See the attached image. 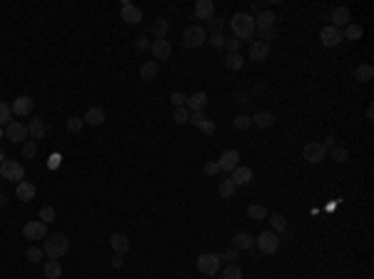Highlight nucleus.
I'll return each instance as SVG.
<instances>
[{"label":"nucleus","mask_w":374,"mask_h":279,"mask_svg":"<svg viewBox=\"0 0 374 279\" xmlns=\"http://www.w3.org/2000/svg\"><path fill=\"white\" fill-rule=\"evenodd\" d=\"M247 214H249V219H267V209L262 207V204H249L247 207Z\"/></svg>","instance_id":"obj_37"},{"label":"nucleus","mask_w":374,"mask_h":279,"mask_svg":"<svg viewBox=\"0 0 374 279\" xmlns=\"http://www.w3.org/2000/svg\"><path fill=\"white\" fill-rule=\"evenodd\" d=\"M302 157L307 159V162H312V164H317V162H322V159L327 157V150H325L322 142H309V145H304Z\"/></svg>","instance_id":"obj_8"},{"label":"nucleus","mask_w":374,"mask_h":279,"mask_svg":"<svg viewBox=\"0 0 374 279\" xmlns=\"http://www.w3.org/2000/svg\"><path fill=\"white\" fill-rule=\"evenodd\" d=\"M197 269H200L202 274H207V277H215V274L220 272V257L212 254V252L200 254V257H197Z\"/></svg>","instance_id":"obj_7"},{"label":"nucleus","mask_w":374,"mask_h":279,"mask_svg":"<svg viewBox=\"0 0 374 279\" xmlns=\"http://www.w3.org/2000/svg\"><path fill=\"white\" fill-rule=\"evenodd\" d=\"M113 267H123V254H115L113 257Z\"/></svg>","instance_id":"obj_57"},{"label":"nucleus","mask_w":374,"mask_h":279,"mask_svg":"<svg viewBox=\"0 0 374 279\" xmlns=\"http://www.w3.org/2000/svg\"><path fill=\"white\" fill-rule=\"evenodd\" d=\"M35 155H38V145H35L33 140L23 142V157H25V159H35Z\"/></svg>","instance_id":"obj_42"},{"label":"nucleus","mask_w":374,"mask_h":279,"mask_svg":"<svg viewBox=\"0 0 374 279\" xmlns=\"http://www.w3.org/2000/svg\"><path fill=\"white\" fill-rule=\"evenodd\" d=\"M0 162H5V152H3V147H0Z\"/></svg>","instance_id":"obj_60"},{"label":"nucleus","mask_w":374,"mask_h":279,"mask_svg":"<svg viewBox=\"0 0 374 279\" xmlns=\"http://www.w3.org/2000/svg\"><path fill=\"white\" fill-rule=\"evenodd\" d=\"M23 237L25 239H45L47 237V225L40 219H33L23 227Z\"/></svg>","instance_id":"obj_9"},{"label":"nucleus","mask_w":374,"mask_h":279,"mask_svg":"<svg viewBox=\"0 0 374 279\" xmlns=\"http://www.w3.org/2000/svg\"><path fill=\"white\" fill-rule=\"evenodd\" d=\"M157 75H160V65L155 60H147V63L140 65V78L142 80H155Z\"/></svg>","instance_id":"obj_24"},{"label":"nucleus","mask_w":374,"mask_h":279,"mask_svg":"<svg viewBox=\"0 0 374 279\" xmlns=\"http://www.w3.org/2000/svg\"><path fill=\"white\" fill-rule=\"evenodd\" d=\"M235 190H237V185H235L232 180H222V182H220V197L222 199H230L235 195Z\"/></svg>","instance_id":"obj_35"},{"label":"nucleus","mask_w":374,"mask_h":279,"mask_svg":"<svg viewBox=\"0 0 374 279\" xmlns=\"http://www.w3.org/2000/svg\"><path fill=\"white\" fill-rule=\"evenodd\" d=\"M275 33H277V30H270V33H259V42H267V40H272V38H275Z\"/></svg>","instance_id":"obj_55"},{"label":"nucleus","mask_w":374,"mask_h":279,"mask_svg":"<svg viewBox=\"0 0 374 279\" xmlns=\"http://www.w3.org/2000/svg\"><path fill=\"white\" fill-rule=\"evenodd\" d=\"M209 42H212L215 47H225V38H222V35H209Z\"/></svg>","instance_id":"obj_52"},{"label":"nucleus","mask_w":374,"mask_h":279,"mask_svg":"<svg viewBox=\"0 0 374 279\" xmlns=\"http://www.w3.org/2000/svg\"><path fill=\"white\" fill-rule=\"evenodd\" d=\"M237 164H240V152H237V150H225V152L220 155V159H217L220 172H232Z\"/></svg>","instance_id":"obj_11"},{"label":"nucleus","mask_w":374,"mask_h":279,"mask_svg":"<svg viewBox=\"0 0 374 279\" xmlns=\"http://www.w3.org/2000/svg\"><path fill=\"white\" fill-rule=\"evenodd\" d=\"M270 225H272V230H270V232H275V235H282V232L287 230V219H285L280 212L270 217Z\"/></svg>","instance_id":"obj_33"},{"label":"nucleus","mask_w":374,"mask_h":279,"mask_svg":"<svg viewBox=\"0 0 374 279\" xmlns=\"http://www.w3.org/2000/svg\"><path fill=\"white\" fill-rule=\"evenodd\" d=\"M33 97H28V95H20V97H15L13 100V105H10V113L13 115H18V118H23V115H30L33 113Z\"/></svg>","instance_id":"obj_12"},{"label":"nucleus","mask_w":374,"mask_h":279,"mask_svg":"<svg viewBox=\"0 0 374 279\" xmlns=\"http://www.w3.org/2000/svg\"><path fill=\"white\" fill-rule=\"evenodd\" d=\"M172 122H175V125H185V122H190V110H187V107H175Z\"/></svg>","instance_id":"obj_38"},{"label":"nucleus","mask_w":374,"mask_h":279,"mask_svg":"<svg viewBox=\"0 0 374 279\" xmlns=\"http://www.w3.org/2000/svg\"><path fill=\"white\" fill-rule=\"evenodd\" d=\"M275 25H277V15H275L272 10H262V13H257V18H254V28H259V33H270V30H275Z\"/></svg>","instance_id":"obj_10"},{"label":"nucleus","mask_w":374,"mask_h":279,"mask_svg":"<svg viewBox=\"0 0 374 279\" xmlns=\"http://www.w3.org/2000/svg\"><path fill=\"white\" fill-rule=\"evenodd\" d=\"M330 155H332L334 162H347V159H349V152H347L344 147H337V145L330 150Z\"/></svg>","instance_id":"obj_45"},{"label":"nucleus","mask_w":374,"mask_h":279,"mask_svg":"<svg viewBox=\"0 0 374 279\" xmlns=\"http://www.w3.org/2000/svg\"><path fill=\"white\" fill-rule=\"evenodd\" d=\"M249 58H252V60H257V63L267 60V58H270V45H267V42L254 40V42L249 45Z\"/></svg>","instance_id":"obj_19"},{"label":"nucleus","mask_w":374,"mask_h":279,"mask_svg":"<svg viewBox=\"0 0 374 279\" xmlns=\"http://www.w3.org/2000/svg\"><path fill=\"white\" fill-rule=\"evenodd\" d=\"M170 100H172V105H175V107H185V105H187V95H185V92H180V90H177V92H172V95H170Z\"/></svg>","instance_id":"obj_46"},{"label":"nucleus","mask_w":374,"mask_h":279,"mask_svg":"<svg viewBox=\"0 0 374 279\" xmlns=\"http://www.w3.org/2000/svg\"><path fill=\"white\" fill-rule=\"evenodd\" d=\"M13 122V113H10V105L0 102V127H8Z\"/></svg>","instance_id":"obj_41"},{"label":"nucleus","mask_w":374,"mask_h":279,"mask_svg":"<svg viewBox=\"0 0 374 279\" xmlns=\"http://www.w3.org/2000/svg\"><path fill=\"white\" fill-rule=\"evenodd\" d=\"M135 47H137V50H147V47H150V42H147V38H137V40H135Z\"/></svg>","instance_id":"obj_54"},{"label":"nucleus","mask_w":374,"mask_h":279,"mask_svg":"<svg viewBox=\"0 0 374 279\" xmlns=\"http://www.w3.org/2000/svg\"><path fill=\"white\" fill-rule=\"evenodd\" d=\"M150 30H152V35H155V40H165L167 30H170V20H165V18H160V20H155Z\"/></svg>","instance_id":"obj_31"},{"label":"nucleus","mask_w":374,"mask_h":279,"mask_svg":"<svg viewBox=\"0 0 374 279\" xmlns=\"http://www.w3.org/2000/svg\"><path fill=\"white\" fill-rule=\"evenodd\" d=\"M68 249H70V242H68L65 235H60V232L58 235H47L45 242H42V252H45L47 259H60Z\"/></svg>","instance_id":"obj_2"},{"label":"nucleus","mask_w":374,"mask_h":279,"mask_svg":"<svg viewBox=\"0 0 374 279\" xmlns=\"http://www.w3.org/2000/svg\"><path fill=\"white\" fill-rule=\"evenodd\" d=\"M230 28H232V33H235V38L240 40H249L254 35V18L249 15V13H235L232 15V20H230Z\"/></svg>","instance_id":"obj_1"},{"label":"nucleus","mask_w":374,"mask_h":279,"mask_svg":"<svg viewBox=\"0 0 374 279\" xmlns=\"http://www.w3.org/2000/svg\"><path fill=\"white\" fill-rule=\"evenodd\" d=\"M185 107H187L190 113H202V110L207 107V95H205V92H195V95H190Z\"/></svg>","instance_id":"obj_20"},{"label":"nucleus","mask_w":374,"mask_h":279,"mask_svg":"<svg viewBox=\"0 0 374 279\" xmlns=\"http://www.w3.org/2000/svg\"><path fill=\"white\" fill-rule=\"evenodd\" d=\"M0 137H5V127H0Z\"/></svg>","instance_id":"obj_61"},{"label":"nucleus","mask_w":374,"mask_h":279,"mask_svg":"<svg viewBox=\"0 0 374 279\" xmlns=\"http://www.w3.org/2000/svg\"><path fill=\"white\" fill-rule=\"evenodd\" d=\"M150 50H152L155 60H167V58L172 55V45H170L167 40H152V42H150Z\"/></svg>","instance_id":"obj_15"},{"label":"nucleus","mask_w":374,"mask_h":279,"mask_svg":"<svg viewBox=\"0 0 374 279\" xmlns=\"http://www.w3.org/2000/svg\"><path fill=\"white\" fill-rule=\"evenodd\" d=\"M252 125H257L259 130H270V127L275 125V113H270V110H257V113L252 115Z\"/></svg>","instance_id":"obj_16"},{"label":"nucleus","mask_w":374,"mask_h":279,"mask_svg":"<svg viewBox=\"0 0 374 279\" xmlns=\"http://www.w3.org/2000/svg\"><path fill=\"white\" fill-rule=\"evenodd\" d=\"M5 137L13 142V145H23V142H28V125H23V122H18V120H13L8 127H5Z\"/></svg>","instance_id":"obj_5"},{"label":"nucleus","mask_w":374,"mask_h":279,"mask_svg":"<svg viewBox=\"0 0 374 279\" xmlns=\"http://www.w3.org/2000/svg\"><path fill=\"white\" fill-rule=\"evenodd\" d=\"M120 13H123V20L130 23V25H135V23L142 20V10H140L137 5H132L130 0H125L123 5H120Z\"/></svg>","instance_id":"obj_14"},{"label":"nucleus","mask_w":374,"mask_h":279,"mask_svg":"<svg viewBox=\"0 0 374 279\" xmlns=\"http://www.w3.org/2000/svg\"><path fill=\"white\" fill-rule=\"evenodd\" d=\"M235 185H247L249 180H252V170L249 167H242V164H237L235 170H232V177H230Z\"/></svg>","instance_id":"obj_27"},{"label":"nucleus","mask_w":374,"mask_h":279,"mask_svg":"<svg viewBox=\"0 0 374 279\" xmlns=\"http://www.w3.org/2000/svg\"><path fill=\"white\" fill-rule=\"evenodd\" d=\"M319 40H322V45H325V47H334V45H339V42H342L344 38H342V30H339V28L327 25V28H322Z\"/></svg>","instance_id":"obj_13"},{"label":"nucleus","mask_w":374,"mask_h":279,"mask_svg":"<svg viewBox=\"0 0 374 279\" xmlns=\"http://www.w3.org/2000/svg\"><path fill=\"white\" fill-rule=\"evenodd\" d=\"M354 78L359 80V82H369L374 78V68L372 65H359L357 70H354Z\"/></svg>","instance_id":"obj_34"},{"label":"nucleus","mask_w":374,"mask_h":279,"mask_svg":"<svg viewBox=\"0 0 374 279\" xmlns=\"http://www.w3.org/2000/svg\"><path fill=\"white\" fill-rule=\"evenodd\" d=\"M42 257H45V252H42V247H30L28 252H25V259L28 262H33V264H38Z\"/></svg>","instance_id":"obj_40"},{"label":"nucleus","mask_w":374,"mask_h":279,"mask_svg":"<svg viewBox=\"0 0 374 279\" xmlns=\"http://www.w3.org/2000/svg\"><path fill=\"white\" fill-rule=\"evenodd\" d=\"M232 247H235V249H252V247H254V237H252L249 232H237V235L232 237Z\"/></svg>","instance_id":"obj_26"},{"label":"nucleus","mask_w":374,"mask_h":279,"mask_svg":"<svg viewBox=\"0 0 374 279\" xmlns=\"http://www.w3.org/2000/svg\"><path fill=\"white\" fill-rule=\"evenodd\" d=\"M190 122L195 125V127H200L205 135H215V122L212 120H207V118H202V113H190Z\"/></svg>","instance_id":"obj_18"},{"label":"nucleus","mask_w":374,"mask_h":279,"mask_svg":"<svg viewBox=\"0 0 374 279\" xmlns=\"http://www.w3.org/2000/svg\"><path fill=\"white\" fill-rule=\"evenodd\" d=\"M45 277L47 279L63 277V264H60V259H47V262H45Z\"/></svg>","instance_id":"obj_28"},{"label":"nucleus","mask_w":374,"mask_h":279,"mask_svg":"<svg viewBox=\"0 0 374 279\" xmlns=\"http://www.w3.org/2000/svg\"><path fill=\"white\" fill-rule=\"evenodd\" d=\"M52 219H55V209H52V207H42L40 209V222L47 225V222H52Z\"/></svg>","instance_id":"obj_48"},{"label":"nucleus","mask_w":374,"mask_h":279,"mask_svg":"<svg viewBox=\"0 0 374 279\" xmlns=\"http://www.w3.org/2000/svg\"><path fill=\"white\" fill-rule=\"evenodd\" d=\"M220 262H227V264H235V259H240V249H235V247H230V249H222L220 254Z\"/></svg>","instance_id":"obj_36"},{"label":"nucleus","mask_w":374,"mask_h":279,"mask_svg":"<svg viewBox=\"0 0 374 279\" xmlns=\"http://www.w3.org/2000/svg\"><path fill=\"white\" fill-rule=\"evenodd\" d=\"M222 25H225V23H222V18H217V15H215V18L209 20V30H212V35H222Z\"/></svg>","instance_id":"obj_47"},{"label":"nucleus","mask_w":374,"mask_h":279,"mask_svg":"<svg viewBox=\"0 0 374 279\" xmlns=\"http://www.w3.org/2000/svg\"><path fill=\"white\" fill-rule=\"evenodd\" d=\"M235 102H237V105H247L249 97L245 95V92H235Z\"/></svg>","instance_id":"obj_53"},{"label":"nucleus","mask_w":374,"mask_h":279,"mask_svg":"<svg viewBox=\"0 0 374 279\" xmlns=\"http://www.w3.org/2000/svg\"><path fill=\"white\" fill-rule=\"evenodd\" d=\"M60 162H63V157H60V155H50V159H47V167H50V170H55Z\"/></svg>","instance_id":"obj_51"},{"label":"nucleus","mask_w":374,"mask_h":279,"mask_svg":"<svg viewBox=\"0 0 374 279\" xmlns=\"http://www.w3.org/2000/svg\"><path fill=\"white\" fill-rule=\"evenodd\" d=\"M352 23V13H349V8H334L332 10V25L334 28H347Z\"/></svg>","instance_id":"obj_17"},{"label":"nucleus","mask_w":374,"mask_h":279,"mask_svg":"<svg viewBox=\"0 0 374 279\" xmlns=\"http://www.w3.org/2000/svg\"><path fill=\"white\" fill-rule=\"evenodd\" d=\"M47 132V125L42 122L40 118H35V120H30L28 122V135L33 137V140H42V135Z\"/></svg>","instance_id":"obj_25"},{"label":"nucleus","mask_w":374,"mask_h":279,"mask_svg":"<svg viewBox=\"0 0 374 279\" xmlns=\"http://www.w3.org/2000/svg\"><path fill=\"white\" fill-rule=\"evenodd\" d=\"M249 125H252V118H249V115H237V118L232 120V127H235V130H247Z\"/></svg>","instance_id":"obj_44"},{"label":"nucleus","mask_w":374,"mask_h":279,"mask_svg":"<svg viewBox=\"0 0 374 279\" xmlns=\"http://www.w3.org/2000/svg\"><path fill=\"white\" fill-rule=\"evenodd\" d=\"M240 40L235 38V40H225V47H227V52H240Z\"/></svg>","instance_id":"obj_49"},{"label":"nucleus","mask_w":374,"mask_h":279,"mask_svg":"<svg viewBox=\"0 0 374 279\" xmlns=\"http://www.w3.org/2000/svg\"><path fill=\"white\" fill-rule=\"evenodd\" d=\"M0 177L18 185V182L25 180V167L20 162H15V159H5V162H0Z\"/></svg>","instance_id":"obj_3"},{"label":"nucleus","mask_w":374,"mask_h":279,"mask_svg":"<svg viewBox=\"0 0 374 279\" xmlns=\"http://www.w3.org/2000/svg\"><path fill=\"white\" fill-rule=\"evenodd\" d=\"M85 125H92V127H100L105 120H108V113L102 110V107H90L87 113H85Z\"/></svg>","instance_id":"obj_21"},{"label":"nucleus","mask_w":374,"mask_h":279,"mask_svg":"<svg viewBox=\"0 0 374 279\" xmlns=\"http://www.w3.org/2000/svg\"><path fill=\"white\" fill-rule=\"evenodd\" d=\"M367 120H374V107H372V105L367 107Z\"/></svg>","instance_id":"obj_58"},{"label":"nucleus","mask_w":374,"mask_h":279,"mask_svg":"<svg viewBox=\"0 0 374 279\" xmlns=\"http://www.w3.org/2000/svg\"><path fill=\"white\" fill-rule=\"evenodd\" d=\"M195 18H200V20H212V18H215V3H212V0H200V3L195 5Z\"/></svg>","instance_id":"obj_23"},{"label":"nucleus","mask_w":374,"mask_h":279,"mask_svg":"<svg viewBox=\"0 0 374 279\" xmlns=\"http://www.w3.org/2000/svg\"><path fill=\"white\" fill-rule=\"evenodd\" d=\"M205 40H207V30L202 25H190L182 33V45L185 47H200Z\"/></svg>","instance_id":"obj_4"},{"label":"nucleus","mask_w":374,"mask_h":279,"mask_svg":"<svg viewBox=\"0 0 374 279\" xmlns=\"http://www.w3.org/2000/svg\"><path fill=\"white\" fill-rule=\"evenodd\" d=\"M15 195H18L20 202H30V199H35V185L23 180V182H18V185H15Z\"/></svg>","instance_id":"obj_22"},{"label":"nucleus","mask_w":374,"mask_h":279,"mask_svg":"<svg viewBox=\"0 0 374 279\" xmlns=\"http://www.w3.org/2000/svg\"><path fill=\"white\" fill-rule=\"evenodd\" d=\"M110 244H113V249H115L118 254H125V252L130 249V239L125 237V235H120V232L110 237Z\"/></svg>","instance_id":"obj_29"},{"label":"nucleus","mask_w":374,"mask_h":279,"mask_svg":"<svg viewBox=\"0 0 374 279\" xmlns=\"http://www.w3.org/2000/svg\"><path fill=\"white\" fill-rule=\"evenodd\" d=\"M3 207H8V197H5V195H0V209H3Z\"/></svg>","instance_id":"obj_59"},{"label":"nucleus","mask_w":374,"mask_h":279,"mask_svg":"<svg viewBox=\"0 0 374 279\" xmlns=\"http://www.w3.org/2000/svg\"><path fill=\"white\" fill-rule=\"evenodd\" d=\"M322 145H325V150H332V147H334V137H332V135H327Z\"/></svg>","instance_id":"obj_56"},{"label":"nucleus","mask_w":374,"mask_h":279,"mask_svg":"<svg viewBox=\"0 0 374 279\" xmlns=\"http://www.w3.org/2000/svg\"><path fill=\"white\" fill-rule=\"evenodd\" d=\"M254 244L262 254H275L280 249V235L275 232H262L259 237H254Z\"/></svg>","instance_id":"obj_6"},{"label":"nucleus","mask_w":374,"mask_h":279,"mask_svg":"<svg viewBox=\"0 0 374 279\" xmlns=\"http://www.w3.org/2000/svg\"><path fill=\"white\" fill-rule=\"evenodd\" d=\"M225 68H227V70H242V68H245L242 55H240V52H227V58H225Z\"/></svg>","instance_id":"obj_30"},{"label":"nucleus","mask_w":374,"mask_h":279,"mask_svg":"<svg viewBox=\"0 0 374 279\" xmlns=\"http://www.w3.org/2000/svg\"><path fill=\"white\" fill-rule=\"evenodd\" d=\"M364 35V30H362V25H357V23H349L344 30H342V38L344 40H362Z\"/></svg>","instance_id":"obj_32"},{"label":"nucleus","mask_w":374,"mask_h":279,"mask_svg":"<svg viewBox=\"0 0 374 279\" xmlns=\"http://www.w3.org/2000/svg\"><path fill=\"white\" fill-rule=\"evenodd\" d=\"M65 127H68V132H80L85 127V120L83 118H68L65 120Z\"/></svg>","instance_id":"obj_43"},{"label":"nucleus","mask_w":374,"mask_h":279,"mask_svg":"<svg viewBox=\"0 0 374 279\" xmlns=\"http://www.w3.org/2000/svg\"><path fill=\"white\" fill-rule=\"evenodd\" d=\"M205 175L212 177V175H220V167H217V162H207L205 164Z\"/></svg>","instance_id":"obj_50"},{"label":"nucleus","mask_w":374,"mask_h":279,"mask_svg":"<svg viewBox=\"0 0 374 279\" xmlns=\"http://www.w3.org/2000/svg\"><path fill=\"white\" fill-rule=\"evenodd\" d=\"M222 279H242V269L237 264H227L222 269Z\"/></svg>","instance_id":"obj_39"}]
</instances>
